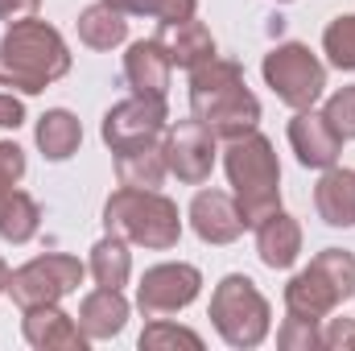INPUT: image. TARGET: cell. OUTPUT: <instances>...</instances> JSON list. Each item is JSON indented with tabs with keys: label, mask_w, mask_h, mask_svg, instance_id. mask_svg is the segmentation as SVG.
Masks as SVG:
<instances>
[{
	"label": "cell",
	"mask_w": 355,
	"mask_h": 351,
	"mask_svg": "<svg viewBox=\"0 0 355 351\" xmlns=\"http://www.w3.org/2000/svg\"><path fill=\"white\" fill-rule=\"evenodd\" d=\"M322 116L331 120V128H335L343 141H355V83H352V87H339V91H335V95L327 99Z\"/></svg>",
	"instance_id": "28"
},
{
	"label": "cell",
	"mask_w": 355,
	"mask_h": 351,
	"mask_svg": "<svg viewBox=\"0 0 355 351\" xmlns=\"http://www.w3.org/2000/svg\"><path fill=\"white\" fill-rule=\"evenodd\" d=\"M223 170L244 215V228H257L272 211H281V162L265 132L252 128L244 137L223 141Z\"/></svg>",
	"instance_id": "3"
},
{
	"label": "cell",
	"mask_w": 355,
	"mask_h": 351,
	"mask_svg": "<svg viewBox=\"0 0 355 351\" xmlns=\"http://www.w3.org/2000/svg\"><path fill=\"white\" fill-rule=\"evenodd\" d=\"M170 75H174V62L162 46V37H141L128 46L124 54V79L132 95H166L170 91Z\"/></svg>",
	"instance_id": "15"
},
{
	"label": "cell",
	"mask_w": 355,
	"mask_h": 351,
	"mask_svg": "<svg viewBox=\"0 0 355 351\" xmlns=\"http://www.w3.org/2000/svg\"><path fill=\"white\" fill-rule=\"evenodd\" d=\"M162 46L170 54V62L182 67V71H194L202 67L207 58H215V37L211 29L198 21V17H186V21H174L162 29Z\"/></svg>",
	"instance_id": "19"
},
{
	"label": "cell",
	"mask_w": 355,
	"mask_h": 351,
	"mask_svg": "<svg viewBox=\"0 0 355 351\" xmlns=\"http://www.w3.org/2000/svg\"><path fill=\"white\" fill-rule=\"evenodd\" d=\"M322 54L335 71H355V12H339L322 33Z\"/></svg>",
	"instance_id": "25"
},
{
	"label": "cell",
	"mask_w": 355,
	"mask_h": 351,
	"mask_svg": "<svg viewBox=\"0 0 355 351\" xmlns=\"http://www.w3.org/2000/svg\"><path fill=\"white\" fill-rule=\"evenodd\" d=\"M202 289V273L186 261H166L145 268L141 285H137V306L145 318H162V314H178L186 310Z\"/></svg>",
	"instance_id": "11"
},
{
	"label": "cell",
	"mask_w": 355,
	"mask_h": 351,
	"mask_svg": "<svg viewBox=\"0 0 355 351\" xmlns=\"http://www.w3.org/2000/svg\"><path fill=\"white\" fill-rule=\"evenodd\" d=\"M21 178H25V149L17 141H0V203L17 190Z\"/></svg>",
	"instance_id": "30"
},
{
	"label": "cell",
	"mask_w": 355,
	"mask_h": 351,
	"mask_svg": "<svg viewBox=\"0 0 355 351\" xmlns=\"http://www.w3.org/2000/svg\"><path fill=\"white\" fill-rule=\"evenodd\" d=\"M327 327L318 331V343L327 351H343L352 348L355 351V318H322Z\"/></svg>",
	"instance_id": "31"
},
{
	"label": "cell",
	"mask_w": 355,
	"mask_h": 351,
	"mask_svg": "<svg viewBox=\"0 0 355 351\" xmlns=\"http://www.w3.org/2000/svg\"><path fill=\"white\" fill-rule=\"evenodd\" d=\"M4 285H8V264L0 261V293H4Z\"/></svg>",
	"instance_id": "34"
},
{
	"label": "cell",
	"mask_w": 355,
	"mask_h": 351,
	"mask_svg": "<svg viewBox=\"0 0 355 351\" xmlns=\"http://www.w3.org/2000/svg\"><path fill=\"white\" fill-rule=\"evenodd\" d=\"M281 4H289V0H281Z\"/></svg>",
	"instance_id": "35"
},
{
	"label": "cell",
	"mask_w": 355,
	"mask_h": 351,
	"mask_svg": "<svg viewBox=\"0 0 355 351\" xmlns=\"http://www.w3.org/2000/svg\"><path fill=\"white\" fill-rule=\"evenodd\" d=\"M190 228L202 244H236L244 236V215L236 207V194L227 190H198L190 198Z\"/></svg>",
	"instance_id": "12"
},
{
	"label": "cell",
	"mask_w": 355,
	"mask_h": 351,
	"mask_svg": "<svg viewBox=\"0 0 355 351\" xmlns=\"http://www.w3.org/2000/svg\"><path fill=\"white\" fill-rule=\"evenodd\" d=\"M261 75L272 87V95L293 108V112H306L322 99L327 91V67L318 62V54L302 42H285L277 50H268L265 62H261Z\"/></svg>",
	"instance_id": "7"
},
{
	"label": "cell",
	"mask_w": 355,
	"mask_h": 351,
	"mask_svg": "<svg viewBox=\"0 0 355 351\" xmlns=\"http://www.w3.org/2000/svg\"><path fill=\"white\" fill-rule=\"evenodd\" d=\"M25 124V103L8 91V95H0V128H21Z\"/></svg>",
	"instance_id": "32"
},
{
	"label": "cell",
	"mask_w": 355,
	"mask_h": 351,
	"mask_svg": "<svg viewBox=\"0 0 355 351\" xmlns=\"http://www.w3.org/2000/svg\"><path fill=\"white\" fill-rule=\"evenodd\" d=\"M289 145H293V153H297V162L306 170H331L339 162V153H343V137L314 108H306V112H297L289 120Z\"/></svg>",
	"instance_id": "13"
},
{
	"label": "cell",
	"mask_w": 355,
	"mask_h": 351,
	"mask_svg": "<svg viewBox=\"0 0 355 351\" xmlns=\"http://www.w3.org/2000/svg\"><path fill=\"white\" fill-rule=\"evenodd\" d=\"M211 323L219 331V339L227 348H261L268 339V327H272V310H268V298L257 289L252 277L244 273H227L215 293H211Z\"/></svg>",
	"instance_id": "6"
},
{
	"label": "cell",
	"mask_w": 355,
	"mask_h": 351,
	"mask_svg": "<svg viewBox=\"0 0 355 351\" xmlns=\"http://www.w3.org/2000/svg\"><path fill=\"white\" fill-rule=\"evenodd\" d=\"M42 228V207L25 194V190H12L4 203H0V240L8 244H29Z\"/></svg>",
	"instance_id": "24"
},
{
	"label": "cell",
	"mask_w": 355,
	"mask_h": 351,
	"mask_svg": "<svg viewBox=\"0 0 355 351\" xmlns=\"http://www.w3.org/2000/svg\"><path fill=\"white\" fill-rule=\"evenodd\" d=\"M87 277V264L71 252H46V257H33L29 264L12 268L8 273V285L4 293L12 298V306L21 310H33V306H54L62 302L67 293H75Z\"/></svg>",
	"instance_id": "8"
},
{
	"label": "cell",
	"mask_w": 355,
	"mask_h": 351,
	"mask_svg": "<svg viewBox=\"0 0 355 351\" xmlns=\"http://www.w3.org/2000/svg\"><path fill=\"white\" fill-rule=\"evenodd\" d=\"M103 228L128 244H141L149 252H170L182 240V215L162 190H132L120 186L103 203Z\"/></svg>",
	"instance_id": "4"
},
{
	"label": "cell",
	"mask_w": 355,
	"mask_h": 351,
	"mask_svg": "<svg viewBox=\"0 0 355 351\" xmlns=\"http://www.w3.org/2000/svg\"><path fill=\"white\" fill-rule=\"evenodd\" d=\"M79 145H83V124H79L75 112H67V108L42 112V120H37V149L50 162H67Z\"/></svg>",
	"instance_id": "21"
},
{
	"label": "cell",
	"mask_w": 355,
	"mask_h": 351,
	"mask_svg": "<svg viewBox=\"0 0 355 351\" xmlns=\"http://www.w3.org/2000/svg\"><path fill=\"white\" fill-rule=\"evenodd\" d=\"M141 348L145 351H170V348H202V335L190 331V327H178V323H166V318H153L145 331H141Z\"/></svg>",
	"instance_id": "27"
},
{
	"label": "cell",
	"mask_w": 355,
	"mask_h": 351,
	"mask_svg": "<svg viewBox=\"0 0 355 351\" xmlns=\"http://www.w3.org/2000/svg\"><path fill=\"white\" fill-rule=\"evenodd\" d=\"M257 257L268 268H289L302 257V223L285 211H272L257 223Z\"/></svg>",
	"instance_id": "17"
},
{
	"label": "cell",
	"mask_w": 355,
	"mask_h": 351,
	"mask_svg": "<svg viewBox=\"0 0 355 351\" xmlns=\"http://www.w3.org/2000/svg\"><path fill=\"white\" fill-rule=\"evenodd\" d=\"M71 75V50L62 33L37 17L8 25L0 37V83L21 95H42L50 83Z\"/></svg>",
	"instance_id": "2"
},
{
	"label": "cell",
	"mask_w": 355,
	"mask_h": 351,
	"mask_svg": "<svg viewBox=\"0 0 355 351\" xmlns=\"http://www.w3.org/2000/svg\"><path fill=\"white\" fill-rule=\"evenodd\" d=\"M162 149H166V166L178 182L186 186H202L211 170H215V153H219V137L202 124V120H178L166 128L162 137Z\"/></svg>",
	"instance_id": "10"
},
{
	"label": "cell",
	"mask_w": 355,
	"mask_h": 351,
	"mask_svg": "<svg viewBox=\"0 0 355 351\" xmlns=\"http://www.w3.org/2000/svg\"><path fill=\"white\" fill-rule=\"evenodd\" d=\"M314 211L327 228H355V170H322L314 186Z\"/></svg>",
	"instance_id": "16"
},
{
	"label": "cell",
	"mask_w": 355,
	"mask_h": 351,
	"mask_svg": "<svg viewBox=\"0 0 355 351\" xmlns=\"http://www.w3.org/2000/svg\"><path fill=\"white\" fill-rule=\"evenodd\" d=\"M25 318H21V335H25V343L37 351H83L91 343L87 335H83V327H79V318H71L67 310H58V302L54 306H33V310H21Z\"/></svg>",
	"instance_id": "14"
},
{
	"label": "cell",
	"mask_w": 355,
	"mask_h": 351,
	"mask_svg": "<svg viewBox=\"0 0 355 351\" xmlns=\"http://www.w3.org/2000/svg\"><path fill=\"white\" fill-rule=\"evenodd\" d=\"M128 37V17L120 8H112L107 0L91 4L79 12V42L91 50H116Z\"/></svg>",
	"instance_id": "22"
},
{
	"label": "cell",
	"mask_w": 355,
	"mask_h": 351,
	"mask_svg": "<svg viewBox=\"0 0 355 351\" xmlns=\"http://www.w3.org/2000/svg\"><path fill=\"white\" fill-rule=\"evenodd\" d=\"M87 273L95 277V285H103V289H124L128 277H132V252H128V240H120V236L107 232V236L91 248Z\"/></svg>",
	"instance_id": "23"
},
{
	"label": "cell",
	"mask_w": 355,
	"mask_h": 351,
	"mask_svg": "<svg viewBox=\"0 0 355 351\" xmlns=\"http://www.w3.org/2000/svg\"><path fill=\"white\" fill-rule=\"evenodd\" d=\"M37 4H42V0H0V21L17 25V21H25V17H33Z\"/></svg>",
	"instance_id": "33"
},
{
	"label": "cell",
	"mask_w": 355,
	"mask_h": 351,
	"mask_svg": "<svg viewBox=\"0 0 355 351\" xmlns=\"http://www.w3.org/2000/svg\"><path fill=\"white\" fill-rule=\"evenodd\" d=\"M190 112L219 141L244 137L261 124V99L244 83V67L219 54L190 71Z\"/></svg>",
	"instance_id": "1"
},
{
	"label": "cell",
	"mask_w": 355,
	"mask_h": 351,
	"mask_svg": "<svg viewBox=\"0 0 355 351\" xmlns=\"http://www.w3.org/2000/svg\"><path fill=\"white\" fill-rule=\"evenodd\" d=\"M166 174H170V166H166V149H162V141L116 153V178H120V186H132V190H157V186L166 182Z\"/></svg>",
	"instance_id": "20"
},
{
	"label": "cell",
	"mask_w": 355,
	"mask_h": 351,
	"mask_svg": "<svg viewBox=\"0 0 355 351\" xmlns=\"http://www.w3.org/2000/svg\"><path fill=\"white\" fill-rule=\"evenodd\" d=\"M112 8H120L124 17H157L162 25H174V21H186L194 17L198 0H107Z\"/></svg>",
	"instance_id": "26"
},
{
	"label": "cell",
	"mask_w": 355,
	"mask_h": 351,
	"mask_svg": "<svg viewBox=\"0 0 355 351\" xmlns=\"http://www.w3.org/2000/svg\"><path fill=\"white\" fill-rule=\"evenodd\" d=\"M347 298H355V252H347V248H322L285 285V314L322 323Z\"/></svg>",
	"instance_id": "5"
},
{
	"label": "cell",
	"mask_w": 355,
	"mask_h": 351,
	"mask_svg": "<svg viewBox=\"0 0 355 351\" xmlns=\"http://www.w3.org/2000/svg\"><path fill=\"white\" fill-rule=\"evenodd\" d=\"M277 348H285V351L322 348V343H318V323L297 318V314H285V323H281V331H277Z\"/></svg>",
	"instance_id": "29"
},
{
	"label": "cell",
	"mask_w": 355,
	"mask_h": 351,
	"mask_svg": "<svg viewBox=\"0 0 355 351\" xmlns=\"http://www.w3.org/2000/svg\"><path fill=\"white\" fill-rule=\"evenodd\" d=\"M124 323H128V298L120 289H103L99 285L95 293H87L79 302V327H83V335L91 343L95 339H116L124 331Z\"/></svg>",
	"instance_id": "18"
},
{
	"label": "cell",
	"mask_w": 355,
	"mask_h": 351,
	"mask_svg": "<svg viewBox=\"0 0 355 351\" xmlns=\"http://www.w3.org/2000/svg\"><path fill=\"white\" fill-rule=\"evenodd\" d=\"M170 128V108H166V95H128L120 99L116 108L103 112V145L112 153H124V149H137V145H153L162 141Z\"/></svg>",
	"instance_id": "9"
}]
</instances>
